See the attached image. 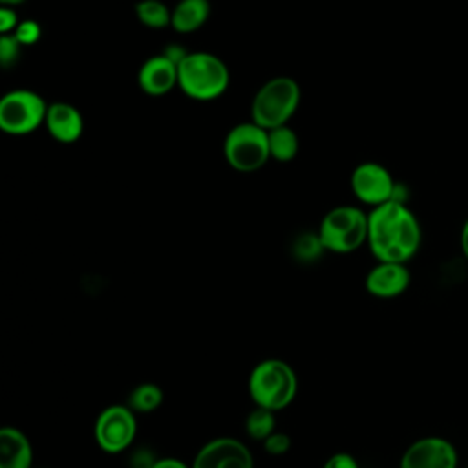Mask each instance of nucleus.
I'll return each mask as SVG.
<instances>
[{
	"mask_svg": "<svg viewBox=\"0 0 468 468\" xmlns=\"http://www.w3.org/2000/svg\"><path fill=\"white\" fill-rule=\"evenodd\" d=\"M261 444H263V450L267 452V455H271V457H282V455H285V453L291 450L292 441H291V437H289L285 431L276 430V431L271 433Z\"/></svg>",
	"mask_w": 468,
	"mask_h": 468,
	"instance_id": "nucleus-22",
	"label": "nucleus"
},
{
	"mask_svg": "<svg viewBox=\"0 0 468 468\" xmlns=\"http://www.w3.org/2000/svg\"><path fill=\"white\" fill-rule=\"evenodd\" d=\"M247 388L254 406L276 413L294 400L298 393V377L289 362L282 358H265L252 367Z\"/></svg>",
	"mask_w": 468,
	"mask_h": 468,
	"instance_id": "nucleus-3",
	"label": "nucleus"
},
{
	"mask_svg": "<svg viewBox=\"0 0 468 468\" xmlns=\"http://www.w3.org/2000/svg\"><path fill=\"white\" fill-rule=\"evenodd\" d=\"M276 431V413L265 408L254 406L245 417V433L258 442H263L271 433Z\"/></svg>",
	"mask_w": 468,
	"mask_h": 468,
	"instance_id": "nucleus-20",
	"label": "nucleus"
},
{
	"mask_svg": "<svg viewBox=\"0 0 468 468\" xmlns=\"http://www.w3.org/2000/svg\"><path fill=\"white\" fill-rule=\"evenodd\" d=\"M322 468H360L358 461L347 452H336L329 455Z\"/></svg>",
	"mask_w": 468,
	"mask_h": 468,
	"instance_id": "nucleus-24",
	"label": "nucleus"
},
{
	"mask_svg": "<svg viewBox=\"0 0 468 468\" xmlns=\"http://www.w3.org/2000/svg\"><path fill=\"white\" fill-rule=\"evenodd\" d=\"M137 435V413L128 404H110L95 419L93 437L106 453H121Z\"/></svg>",
	"mask_w": 468,
	"mask_h": 468,
	"instance_id": "nucleus-8",
	"label": "nucleus"
},
{
	"mask_svg": "<svg viewBox=\"0 0 468 468\" xmlns=\"http://www.w3.org/2000/svg\"><path fill=\"white\" fill-rule=\"evenodd\" d=\"M300 148L298 135L291 126H278L269 130V150L271 159L278 163H289L296 157Z\"/></svg>",
	"mask_w": 468,
	"mask_h": 468,
	"instance_id": "nucleus-17",
	"label": "nucleus"
},
{
	"mask_svg": "<svg viewBox=\"0 0 468 468\" xmlns=\"http://www.w3.org/2000/svg\"><path fill=\"white\" fill-rule=\"evenodd\" d=\"M420 225L404 201H388L367 212V245L377 261L406 263L420 247Z\"/></svg>",
	"mask_w": 468,
	"mask_h": 468,
	"instance_id": "nucleus-1",
	"label": "nucleus"
},
{
	"mask_svg": "<svg viewBox=\"0 0 468 468\" xmlns=\"http://www.w3.org/2000/svg\"><path fill=\"white\" fill-rule=\"evenodd\" d=\"M163 399H165V393L161 386L154 382H143L130 391L128 406L135 413H152L163 404Z\"/></svg>",
	"mask_w": 468,
	"mask_h": 468,
	"instance_id": "nucleus-19",
	"label": "nucleus"
},
{
	"mask_svg": "<svg viewBox=\"0 0 468 468\" xmlns=\"http://www.w3.org/2000/svg\"><path fill=\"white\" fill-rule=\"evenodd\" d=\"M192 468H254V457L249 446L234 437H216L205 442L192 464Z\"/></svg>",
	"mask_w": 468,
	"mask_h": 468,
	"instance_id": "nucleus-10",
	"label": "nucleus"
},
{
	"mask_svg": "<svg viewBox=\"0 0 468 468\" xmlns=\"http://www.w3.org/2000/svg\"><path fill=\"white\" fill-rule=\"evenodd\" d=\"M300 86L292 77H272L254 93L250 121L265 130L285 126L300 104Z\"/></svg>",
	"mask_w": 468,
	"mask_h": 468,
	"instance_id": "nucleus-4",
	"label": "nucleus"
},
{
	"mask_svg": "<svg viewBox=\"0 0 468 468\" xmlns=\"http://www.w3.org/2000/svg\"><path fill=\"white\" fill-rule=\"evenodd\" d=\"M0 2H2V5H4V7H15V5L24 4L26 0H0Z\"/></svg>",
	"mask_w": 468,
	"mask_h": 468,
	"instance_id": "nucleus-28",
	"label": "nucleus"
},
{
	"mask_svg": "<svg viewBox=\"0 0 468 468\" xmlns=\"http://www.w3.org/2000/svg\"><path fill=\"white\" fill-rule=\"evenodd\" d=\"M137 84L143 93L150 97H163L177 86V64L165 53L154 55L139 68Z\"/></svg>",
	"mask_w": 468,
	"mask_h": 468,
	"instance_id": "nucleus-13",
	"label": "nucleus"
},
{
	"mask_svg": "<svg viewBox=\"0 0 468 468\" xmlns=\"http://www.w3.org/2000/svg\"><path fill=\"white\" fill-rule=\"evenodd\" d=\"M466 468H468V466H466Z\"/></svg>",
	"mask_w": 468,
	"mask_h": 468,
	"instance_id": "nucleus-29",
	"label": "nucleus"
},
{
	"mask_svg": "<svg viewBox=\"0 0 468 468\" xmlns=\"http://www.w3.org/2000/svg\"><path fill=\"white\" fill-rule=\"evenodd\" d=\"M351 190L358 201L369 207H378L388 201L397 199V183L389 170L378 163L366 161L353 168L351 172Z\"/></svg>",
	"mask_w": 468,
	"mask_h": 468,
	"instance_id": "nucleus-9",
	"label": "nucleus"
},
{
	"mask_svg": "<svg viewBox=\"0 0 468 468\" xmlns=\"http://www.w3.org/2000/svg\"><path fill=\"white\" fill-rule=\"evenodd\" d=\"M230 82L227 64L208 51H188L177 64V88L194 101L208 102L221 97Z\"/></svg>",
	"mask_w": 468,
	"mask_h": 468,
	"instance_id": "nucleus-2",
	"label": "nucleus"
},
{
	"mask_svg": "<svg viewBox=\"0 0 468 468\" xmlns=\"http://www.w3.org/2000/svg\"><path fill=\"white\" fill-rule=\"evenodd\" d=\"M46 130L49 135L64 144H71L80 139L84 132V121L80 112L69 102H51L46 113Z\"/></svg>",
	"mask_w": 468,
	"mask_h": 468,
	"instance_id": "nucleus-14",
	"label": "nucleus"
},
{
	"mask_svg": "<svg viewBox=\"0 0 468 468\" xmlns=\"http://www.w3.org/2000/svg\"><path fill=\"white\" fill-rule=\"evenodd\" d=\"M457 450L448 439L428 435L404 450L399 468H457Z\"/></svg>",
	"mask_w": 468,
	"mask_h": 468,
	"instance_id": "nucleus-11",
	"label": "nucleus"
},
{
	"mask_svg": "<svg viewBox=\"0 0 468 468\" xmlns=\"http://www.w3.org/2000/svg\"><path fill=\"white\" fill-rule=\"evenodd\" d=\"M0 468H33L31 441L15 426L0 430Z\"/></svg>",
	"mask_w": 468,
	"mask_h": 468,
	"instance_id": "nucleus-15",
	"label": "nucleus"
},
{
	"mask_svg": "<svg viewBox=\"0 0 468 468\" xmlns=\"http://www.w3.org/2000/svg\"><path fill=\"white\" fill-rule=\"evenodd\" d=\"M135 15L150 29H161L172 24V9L161 0H139L135 4Z\"/></svg>",
	"mask_w": 468,
	"mask_h": 468,
	"instance_id": "nucleus-18",
	"label": "nucleus"
},
{
	"mask_svg": "<svg viewBox=\"0 0 468 468\" xmlns=\"http://www.w3.org/2000/svg\"><path fill=\"white\" fill-rule=\"evenodd\" d=\"M20 48H22V44L16 40V37L13 33L0 37V64H2V68L7 69L13 64H16V60L20 57Z\"/></svg>",
	"mask_w": 468,
	"mask_h": 468,
	"instance_id": "nucleus-21",
	"label": "nucleus"
},
{
	"mask_svg": "<svg viewBox=\"0 0 468 468\" xmlns=\"http://www.w3.org/2000/svg\"><path fill=\"white\" fill-rule=\"evenodd\" d=\"M411 282V274L406 263H391V261H378L375 267L369 269L366 274V291L375 298H395L400 296Z\"/></svg>",
	"mask_w": 468,
	"mask_h": 468,
	"instance_id": "nucleus-12",
	"label": "nucleus"
},
{
	"mask_svg": "<svg viewBox=\"0 0 468 468\" xmlns=\"http://www.w3.org/2000/svg\"><path fill=\"white\" fill-rule=\"evenodd\" d=\"M324 250L347 254L367 243V214L351 205H340L325 212L318 227Z\"/></svg>",
	"mask_w": 468,
	"mask_h": 468,
	"instance_id": "nucleus-5",
	"label": "nucleus"
},
{
	"mask_svg": "<svg viewBox=\"0 0 468 468\" xmlns=\"http://www.w3.org/2000/svg\"><path fill=\"white\" fill-rule=\"evenodd\" d=\"M20 18L13 7L0 9V35H11L18 27Z\"/></svg>",
	"mask_w": 468,
	"mask_h": 468,
	"instance_id": "nucleus-25",
	"label": "nucleus"
},
{
	"mask_svg": "<svg viewBox=\"0 0 468 468\" xmlns=\"http://www.w3.org/2000/svg\"><path fill=\"white\" fill-rule=\"evenodd\" d=\"M48 102L31 90H11L0 99V128L9 135L35 132L46 121Z\"/></svg>",
	"mask_w": 468,
	"mask_h": 468,
	"instance_id": "nucleus-7",
	"label": "nucleus"
},
{
	"mask_svg": "<svg viewBox=\"0 0 468 468\" xmlns=\"http://www.w3.org/2000/svg\"><path fill=\"white\" fill-rule=\"evenodd\" d=\"M210 16L208 0H179L172 9V27L177 33H192L205 26Z\"/></svg>",
	"mask_w": 468,
	"mask_h": 468,
	"instance_id": "nucleus-16",
	"label": "nucleus"
},
{
	"mask_svg": "<svg viewBox=\"0 0 468 468\" xmlns=\"http://www.w3.org/2000/svg\"><path fill=\"white\" fill-rule=\"evenodd\" d=\"M152 468H192V466H188L185 461L176 457H161L154 461Z\"/></svg>",
	"mask_w": 468,
	"mask_h": 468,
	"instance_id": "nucleus-26",
	"label": "nucleus"
},
{
	"mask_svg": "<svg viewBox=\"0 0 468 468\" xmlns=\"http://www.w3.org/2000/svg\"><path fill=\"white\" fill-rule=\"evenodd\" d=\"M223 155L230 168L241 174H250L271 159L269 130L256 122H239L229 130L223 143Z\"/></svg>",
	"mask_w": 468,
	"mask_h": 468,
	"instance_id": "nucleus-6",
	"label": "nucleus"
},
{
	"mask_svg": "<svg viewBox=\"0 0 468 468\" xmlns=\"http://www.w3.org/2000/svg\"><path fill=\"white\" fill-rule=\"evenodd\" d=\"M461 249H463V254L468 260V219L464 221V225L461 229Z\"/></svg>",
	"mask_w": 468,
	"mask_h": 468,
	"instance_id": "nucleus-27",
	"label": "nucleus"
},
{
	"mask_svg": "<svg viewBox=\"0 0 468 468\" xmlns=\"http://www.w3.org/2000/svg\"><path fill=\"white\" fill-rule=\"evenodd\" d=\"M16 37V40L22 44V46H33L35 42L40 40V35H42V27L37 20H20L18 27L15 29L13 33Z\"/></svg>",
	"mask_w": 468,
	"mask_h": 468,
	"instance_id": "nucleus-23",
	"label": "nucleus"
}]
</instances>
